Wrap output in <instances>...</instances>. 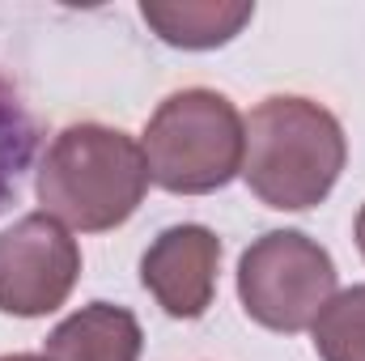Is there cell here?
I'll return each mask as SVG.
<instances>
[{
	"instance_id": "cell-1",
	"label": "cell",
	"mask_w": 365,
	"mask_h": 361,
	"mask_svg": "<svg viewBox=\"0 0 365 361\" xmlns=\"http://www.w3.org/2000/svg\"><path fill=\"white\" fill-rule=\"evenodd\" d=\"M34 191L43 213L64 230L106 234L123 225L149 191L140 141L106 123H68L47 145Z\"/></svg>"
},
{
	"instance_id": "cell-2",
	"label": "cell",
	"mask_w": 365,
	"mask_h": 361,
	"mask_svg": "<svg viewBox=\"0 0 365 361\" xmlns=\"http://www.w3.org/2000/svg\"><path fill=\"white\" fill-rule=\"evenodd\" d=\"M349 145L340 119L297 93H272L247 115V187L280 213H306L331 195Z\"/></svg>"
},
{
	"instance_id": "cell-3",
	"label": "cell",
	"mask_w": 365,
	"mask_h": 361,
	"mask_svg": "<svg viewBox=\"0 0 365 361\" xmlns=\"http://www.w3.org/2000/svg\"><path fill=\"white\" fill-rule=\"evenodd\" d=\"M140 153L149 183L175 195H208L242 175L247 119L217 90L191 86L170 93L145 123Z\"/></svg>"
},
{
	"instance_id": "cell-4",
	"label": "cell",
	"mask_w": 365,
	"mask_h": 361,
	"mask_svg": "<svg viewBox=\"0 0 365 361\" xmlns=\"http://www.w3.org/2000/svg\"><path fill=\"white\" fill-rule=\"evenodd\" d=\"M340 276L314 238L302 230H268L238 260V298L247 319L268 332H310L327 302L340 293Z\"/></svg>"
},
{
	"instance_id": "cell-5",
	"label": "cell",
	"mask_w": 365,
	"mask_h": 361,
	"mask_svg": "<svg viewBox=\"0 0 365 361\" xmlns=\"http://www.w3.org/2000/svg\"><path fill=\"white\" fill-rule=\"evenodd\" d=\"M81 276V247L47 213H26L0 230V310L43 319L68 302Z\"/></svg>"
},
{
	"instance_id": "cell-6",
	"label": "cell",
	"mask_w": 365,
	"mask_h": 361,
	"mask_svg": "<svg viewBox=\"0 0 365 361\" xmlns=\"http://www.w3.org/2000/svg\"><path fill=\"white\" fill-rule=\"evenodd\" d=\"M221 238L208 225H170L140 255V285L170 319H200L212 306Z\"/></svg>"
},
{
	"instance_id": "cell-7",
	"label": "cell",
	"mask_w": 365,
	"mask_h": 361,
	"mask_svg": "<svg viewBox=\"0 0 365 361\" xmlns=\"http://www.w3.org/2000/svg\"><path fill=\"white\" fill-rule=\"evenodd\" d=\"M145 332L128 306L90 302L51 327L43 357L47 361H140Z\"/></svg>"
},
{
	"instance_id": "cell-8",
	"label": "cell",
	"mask_w": 365,
	"mask_h": 361,
	"mask_svg": "<svg viewBox=\"0 0 365 361\" xmlns=\"http://www.w3.org/2000/svg\"><path fill=\"white\" fill-rule=\"evenodd\" d=\"M140 17L149 30L182 51H208L242 34V26L255 17V4L247 0H145Z\"/></svg>"
},
{
	"instance_id": "cell-9",
	"label": "cell",
	"mask_w": 365,
	"mask_h": 361,
	"mask_svg": "<svg viewBox=\"0 0 365 361\" xmlns=\"http://www.w3.org/2000/svg\"><path fill=\"white\" fill-rule=\"evenodd\" d=\"M323 361H365V285H353L327 302L310 327Z\"/></svg>"
},
{
	"instance_id": "cell-10",
	"label": "cell",
	"mask_w": 365,
	"mask_h": 361,
	"mask_svg": "<svg viewBox=\"0 0 365 361\" xmlns=\"http://www.w3.org/2000/svg\"><path fill=\"white\" fill-rule=\"evenodd\" d=\"M30 153H34V119L0 86V200L9 195V187H17V175L26 171Z\"/></svg>"
},
{
	"instance_id": "cell-11",
	"label": "cell",
	"mask_w": 365,
	"mask_h": 361,
	"mask_svg": "<svg viewBox=\"0 0 365 361\" xmlns=\"http://www.w3.org/2000/svg\"><path fill=\"white\" fill-rule=\"evenodd\" d=\"M353 234H357V251L365 255V204H361V213H357V230Z\"/></svg>"
},
{
	"instance_id": "cell-12",
	"label": "cell",
	"mask_w": 365,
	"mask_h": 361,
	"mask_svg": "<svg viewBox=\"0 0 365 361\" xmlns=\"http://www.w3.org/2000/svg\"><path fill=\"white\" fill-rule=\"evenodd\" d=\"M0 361H47L43 353H9V357H0Z\"/></svg>"
}]
</instances>
